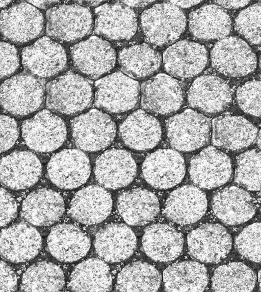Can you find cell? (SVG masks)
Here are the masks:
<instances>
[{"mask_svg": "<svg viewBox=\"0 0 261 292\" xmlns=\"http://www.w3.org/2000/svg\"><path fill=\"white\" fill-rule=\"evenodd\" d=\"M22 136L26 144L38 152H48L60 147L66 138L64 121L47 110H43L21 125Z\"/></svg>", "mask_w": 261, "mask_h": 292, "instance_id": "cell-9", "label": "cell"}, {"mask_svg": "<svg viewBox=\"0 0 261 292\" xmlns=\"http://www.w3.org/2000/svg\"><path fill=\"white\" fill-rule=\"evenodd\" d=\"M65 285L62 269L56 264L41 261L30 267L23 274L21 290L24 291H59Z\"/></svg>", "mask_w": 261, "mask_h": 292, "instance_id": "cell-40", "label": "cell"}, {"mask_svg": "<svg viewBox=\"0 0 261 292\" xmlns=\"http://www.w3.org/2000/svg\"><path fill=\"white\" fill-rule=\"evenodd\" d=\"M141 107L151 113L167 115L177 111L183 101L177 81L164 73L156 74L140 86Z\"/></svg>", "mask_w": 261, "mask_h": 292, "instance_id": "cell-12", "label": "cell"}, {"mask_svg": "<svg viewBox=\"0 0 261 292\" xmlns=\"http://www.w3.org/2000/svg\"><path fill=\"white\" fill-rule=\"evenodd\" d=\"M205 267L197 261L185 260L174 263L163 272L167 291H203L208 284Z\"/></svg>", "mask_w": 261, "mask_h": 292, "instance_id": "cell-35", "label": "cell"}, {"mask_svg": "<svg viewBox=\"0 0 261 292\" xmlns=\"http://www.w3.org/2000/svg\"><path fill=\"white\" fill-rule=\"evenodd\" d=\"M71 127L75 145L89 152L108 147L114 140L116 132V125L111 117L95 109L74 118Z\"/></svg>", "mask_w": 261, "mask_h": 292, "instance_id": "cell-7", "label": "cell"}, {"mask_svg": "<svg viewBox=\"0 0 261 292\" xmlns=\"http://www.w3.org/2000/svg\"><path fill=\"white\" fill-rule=\"evenodd\" d=\"M240 108L246 113L260 117V82L252 80L240 86L236 92Z\"/></svg>", "mask_w": 261, "mask_h": 292, "instance_id": "cell-44", "label": "cell"}, {"mask_svg": "<svg viewBox=\"0 0 261 292\" xmlns=\"http://www.w3.org/2000/svg\"><path fill=\"white\" fill-rule=\"evenodd\" d=\"M94 22L90 10L76 4L55 6L46 13V34L62 42L73 43L89 35Z\"/></svg>", "mask_w": 261, "mask_h": 292, "instance_id": "cell-2", "label": "cell"}, {"mask_svg": "<svg viewBox=\"0 0 261 292\" xmlns=\"http://www.w3.org/2000/svg\"><path fill=\"white\" fill-rule=\"evenodd\" d=\"M260 271H259L258 273V281L259 283V287H260Z\"/></svg>", "mask_w": 261, "mask_h": 292, "instance_id": "cell-56", "label": "cell"}, {"mask_svg": "<svg viewBox=\"0 0 261 292\" xmlns=\"http://www.w3.org/2000/svg\"><path fill=\"white\" fill-rule=\"evenodd\" d=\"M162 280L161 274L152 265L136 261L125 266L119 273L116 289L119 291H156Z\"/></svg>", "mask_w": 261, "mask_h": 292, "instance_id": "cell-38", "label": "cell"}, {"mask_svg": "<svg viewBox=\"0 0 261 292\" xmlns=\"http://www.w3.org/2000/svg\"><path fill=\"white\" fill-rule=\"evenodd\" d=\"M94 105L109 113H122L134 109L139 100L138 81L117 71L95 81Z\"/></svg>", "mask_w": 261, "mask_h": 292, "instance_id": "cell-3", "label": "cell"}, {"mask_svg": "<svg viewBox=\"0 0 261 292\" xmlns=\"http://www.w3.org/2000/svg\"><path fill=\"white\" fill-rule=\"evenodd\" d=\"M96 254L109 262L123 261L134 253L137 239L133 230L123 224L112 223L100 229L94 240Z\"/></svg>", "mask_w": 261, "mask_h": 292, "instance_id": "cell-27", "label": "cell"}, {"mask_svg": "<svg viewBox=\"0 0 261 292\" xmlns=\"http://www.w3.org/2000/svg\"><path fill=\"white\" fill-rule=\"evenodd\" d=\"M117 207L125 222L133 226L150 223L160 211L157 197L149 191L141 188L121 193L117 199Z\"/></svg>", "mask_w": 261, "mask_h": 292, "instance_id": "cell-33", "label": "cell"}, {"mask_svg": "<svg viewBox=\"0 0 261 292\" xmlns=\"http://www.w3.org/2000/svg\"><path fill=\"white\" fill-rule=\"evenodd\" d=\"M17 210V204L12 195L0 188V227L12 221L16 216Z\"/></svg>", "mask_w": 261, "mask_h": 292, "instance_id": "cell-47", "label": "cell"}, {"mask_svg": "<svg viewBox=\"0 0 261 292\" xmlns=\"http://www.w3.org/2000/svg\"><path fill=\"white\" fill-rule=\"evenodd\" d=\"M205 194L198 187L185 185L173 191L165 202L164 214L173 222L189 225L197 222L207 209Z\"/></svg>", "mask_w": 261, "mask_h": 292, "instance_id": "cell-25", "label": "cell"}, {"mask_svg": "<svg viewBox=\"0 0 261 292\" xmlns=\"http://www.w3.org/2000/svg\"><path fill=\"white\" fill-rule=\"evenodd\" d=\"M191 107L207 114L220 113L226 109L232 99L230 89L222 79L213 75L197 78L188 92Z\"/></svg>", "mask_w": 261, "mask_h": 292, "instance_id": "cell-23", "label": "cell"}, {"mask_svg": "<svg viewBox=\"0 0 261 292\" xmlns=\"http://www.w3.org/2000/svg\"><path fill=\"white\" fill-rule=\"evenodd\" d=\"M201 1H170L168 2L178 8H187L201 2Z\"/></svg>", "mask_w": 261, "mask_h": 292, "instance_id": "cell-51", "label": "cell"}, {"mask_svg": "<svg viewBox=\"0 0 261 292\" xmlns=\"http://www.w3.org/2000/svg\"><path fill=\"white\" fill-rule=\"evenodd\" d=\"M19 65V57L15 46L0 41V79L11 75Z\"/></svg>", "mask_w": 261, "mask_h": 292, "instance_id": "cell-45", "label": "cell"}, {"mask_svg": "<svg viewBox=\"0 0 261 292\" xmlns=\"http://www.w3.org/2000/svg\"><path fill=\"white\" fill-rule=\"evenodd\" d=\"M112 207L111 195L103 188L92 185L77 192L72 198L69 214L79 222L96 224L103 221Z\"/></svg>", "mask_w": 261, "mask_h": 292, "instance_id": "cell-28", "label": "cell"}, {"mask_svg": "<svg viewBox=\"0 0 261 292\" xmlns=\"http://www.w3.org/2000/svg\"><path fill=\"white\" fill-rule=\"evenodd\" d=\"M186 22L182 11L170 3L154 5L141 16V27L146 41L159 46L177 40L184 32Z\"/></svg>", "mask_w": 261, "mask_h": 292, "instance_id": "cell-4", "label": "cell"}, {"mask_svg": "<svg viewBox=\"0 0 261 292\" xmlns=\"http://www.w3.org/2000/svg\"><path fill=\"white\" fill-rule=\"evenodd\" d=\"M22 63L33 74L40 77L54 76L66 66L65 48L58 42L44 36L21 51Z\"/></svg>", "mask_w": 261, "mask_h": 292, "instance_id": "cell-17", "label": "cell"}, {"mask_svg": "<svg viewBox=\"0 0 261 292\" xmlns=\"http://www.w3.org/2000/svg\"><path fill=\"white\" fill-rule=\"evenodd\" d=\"M215 4L225 8L238 9L247 5L249 1H215Z\"/></svg>", "mask_w": 261, "mask_h": 292, "instance_id": "cell-49", "label": "cell"}, {"mask_svg": "<svg viewBox=\"0 0 261 292\" xmlns=\"http://www.w3.org/2000/svg\"><path fill=\"white\" fill-rule=\"evenodd\" d=\"M260 4L256 3L242 10L236 18L234 28L251 44H260Z\"/></svg>", "mask_w": 261, "mask_h": 292, "instance_id": "cell-42", "label": "cell"}, {"mask_svg": "<svg viewBox=\"0 0 261 292\" xmlns=\"http://www.w3.org/2000/svg\"><path fill=\"white\" fill-rule=\"evenodd\" d=\"M163 61L165 70L171 76L190 78L204 69L207 52L202 45L185 40L169 47L164 52Z\"/></svg>", "mask_w": 261, "mask_h": 292, "instance_id": "cell-20", "label": "cell"}, {"mask_svg": "<svg viewBox=\"0 0 261 292\" xmlns=\"http://www.w3.org/2000/svg\"><path fill=\"white\" fill-rule=\"evenodd\" d=\"M47 243L51 254L65 262L76 261L85 256L91 242L88 235L75 226L61 224L52 227Z\"/></svg>", "mask_w": 261, "mask_h": 292, "instance_id": "cell-31", "label": "cell"}, {"mask_svg": "<svg viewBox=\"0 0 261 292\" xmlns=\"http://www.w3.org/2000/svg\"><path fill=\"white\" fill-rule=\"evenodd\" d=\"M42 238L36 228L24 223H15L0 232V254L13 262H23L39 253Z\"/></svg>", "mask_w": 261, "mask_h": 292, "instance_id": "cell-21", "label": "cell"}, {"mask_svg": "<svg viewBox=\"0 0 261 292\" xmlns=\"http://www.w3.org/2000/svg\"><path fill=\"white\" fill-rule=\"evenodd\" d=\"M41 172L39 160L30 151H14L0 160V181L11 189L32 187L39 179Z\"/></svg>", "mask_w": 261, "mask_h": 292, "instance_id": "cell-24", "label": "cell"}, {"mask_svg": "<svg viewBox=\"0 0 261 292\" xmlns=\"http://www.w3.org/2000/svg\"><path fill=\"white\" fill-rule=\"evenodd\" d=\"M189 28L192 35L198 39L221 40L229 34L231 21L222 8L207 5L189 14Z\"/></svg>", "mask_w": 261, "mask_h": 292, "instance_id": "cell-34", "label": "cell"}, {"mask_svg": "<svg viewBox=\"0 0 261 292\" xmlns=\"http://www.w3.org/2000/svg\"><path fill=\"white\" fill-rule=\"evenodd\" d=\"M121 72L135 79L148 77L158 71L162 57L160 54L145 43L123 48L118 55Z\"/></svg>", "mask_w": 261, "mask_h": 292, "instance_id": "cell-36", "label": "cell"}, {"mask_svg": "<svg viewBox=\"0 0 261 292\" xmlns=\"http://www.w3.org/2000/svg\"><path fill=\"white\" fill-rule=\"evenodd\" d=\"M232 172L229 157L212 146L202 149L190 162V178L202 189H212L224 185L230 178Z\"/></svg>", "mask_w": 261, "mask_h": 292, "instance_id": "cell-14", "label": "cell"}, {"mask_svg": "<svg viewBox=\"0 0 261 292\" xmlns=\"http://www.w3.org/2000/svg\"><path fill=\"white\" fill-rule=\"evenodd\" d=\"M119 132L126 146L138 151L153 148L162 135L159 121L143 110L130 114L120 124Z\"/></svg>", "mask_w": 261, "mask_h": 292, "instance_id": "cell-29", "label": "cell"}, {"mask_svg": "<svg viewBox=\"0 0 261 292\" xmlns=\"http://www.w3.org/2000/svg\"><path fill=\"white\" fill-rule=\"evenodd\" d=\"M11 2V1H0V8L6 7Z\"/></svg>", "mask_w": 261, "mask_h": 292, "instance_id": "cell-54", "label": "cell"}, {"mask_svg": "<svg viewBox=\"0 0 261 292\" xmlns=\"http://www.w3.org/2000/svg\"><path fill=\"white\" fill-rule=\"evenodd\" d=\"M184 239L180 232L166 224H153L144 230L142 246L146 254L154 261L168 262L181 254Z\"/></svg>", "mask_w": 261, "mask_h": 292, "instance_id": "cell-30", "label": "cell"}, {"mask_svg": "<svg viewBox=\"0 0 261 292\" xmlns=\"http://www.w3.org/2000/svg\"><path fill=\"white\" fill-rule=\"evenodd\" d=\"M212 205L215 215L227 225L247 222L253 217L256 210L249 193L234 185L217 192L212 198Z\"/></svg>", "mask_w": 261, "mask_h": 292, "instance_id": "cell-26", "label": "cell"}, {"mask_svg": "<svg viewBox=\"0 0 261 292\" xmlns=\"http://www.w3.org/2000/svg\"><path fill=\"white\" fill-rule=\"evenodd\" d=\"M44 26L42 14L26 2L14 4L0 13V31L8 40L18 43L32 40Z\"/></svg>", "mask_w": 261, "mask_h": 292, "instance_id": "cell-13", "label": "cell"}, {"mask_svg": "<svg viewBox=\"0 0 261 292\" xmlns=\"http://www.w3.org/2000/svg\"><path fill=\"white\" fill-rule=\"evenodd\" d=\"M46 107L56 113L72 115L88 108L94 99L92 82L68 71L46 85Z\"/></svg>", "mask_w": 261, "mask_h": 292, "instance_id": "cell-1", "label": "cell"}, {"mask_svg": "<svg viewBox=\"0 0 261 292\" xmlns=\"http://www.w3.org/2000/svg\"><path fill=\"white\" fill-rule=\"evenodd\" d=\"M256 283V275L245 264L232 262L218 267L212 278V289L215 291H252Z\"/></svg>", "mask_w": 261, "mask_h": 292, "instance_id": "cell-39", "label": "cell"}, {"mask_svg": "<svg viewBox=\"0 0 261 292\" xmlns=\"http://www.w3.org/2000/svg\"><path fill=\"white\" fill-rule=\"evenodd\" d=\"M65 211L62 197L50 189H40L30 193L21 208L23 218L38 226H49L58 221Z\"/></svg>", "mask_w": 261, "mask_h": 292, "instance_id": "cell-32", "label": "cell"}, {"mask_svg": "<svg viewBox=\"0 0 261 292\" xmlns=\"http://www.w3.org/2000/svg\"><path fill=\"white\" fill-rule=\"evenodd\" d=\"M73 67L89 78L95 79L115 66L116 53L107 40L96 36L80 41L70 48Z\"/></svg>", "mask_w": 261, "mask_h": 292, "instance_id": "cell-8", "label": "cell"}, {"mask_svg": "<svg viewBox=\"0 0 261 292\" xmlns=\"http://www.w3.org/2000/svg\"><path fill=\"white\" fill-rule=\"evenodd\" d=\"M18 137V128L16 121L0 114V153L10 149Z\"/></svg>", "mask_w": 261, "mask_h": 292, "instance_id": "cell-46", "label": "cell"}, {"mask_svg": "<svg viewBox=\"0 0 261 292\" xmlns=\"http://www.w3.org/2000/svg\"><path fill=\"white\" fill-rule=\"evenodd\" d=\"M256 140L257 142V146L258 147L259 149H260V131L257 133V137L256 138Z\"/></svg>", "mask_w": 261, "mask_h": 292, "instance_id": "cell-55", "label": "cell"}, {"mask_svg": "<svg viewBox=\"0 0 261 292\" xmlns=\"http://www.w3.org/2000/svg\"><path fill=\"white\" fill-rule=\"evenodd\" d=\"M137 172L136 162L126 150L112 149L99 155L95 162L94 174L102 187L117 189L128 185Z\"/></svg>", "mask_w": 261, "mask_h": 292, "instance_id": "cell-19", "label": "cell"}, {"mask_svg": "<svg viewBox=\"0 0 261 292\" xmlns=\"http://www.w3.org/2000/svg\"><path fill=\"white\" fill-rule=\"evenodd\" d=\"M16 275L7 263L0 261V291H14L17 289Z\"/></svg>", "mask_w": 261, "mask_h": 292, "instance_id": "cell-48", "label": "cell"}, {"mask_svg": "<svg viewBox=\"0 0 261 292\" xmlns=\"http://www.w3.org/2000/svg\"><path fill=\"white\" fill-rule=\"evenodd\" d=\"M112 283L108 265L101 259L90 258L75 268L68 287L73 291H109L111 289Z\"/></svg>", "mask_w": 261, "mask_h": 292, "instance_id": "cell-37", "label": "cell"}, {"mask_svg": "<svg viewBox=\"0 0 261 292\" xmlns=\"http://www.w3.org/2000/svg\"><path fill=\"white\" fill-rule=\"evenodd\" d=\"M214 146L230 151H239L256 140L257 128L243 117L223 115L211 122Z\"/></svg>", "mask_w": 261, "mask_h": 292, "instance_id": "cell-22", "label": "cell"}, {"mask_svg": "<svg viewBox=\"0 0 261 292\" xmlns=\"http://www.w3.org/2000/svg\"><path fill=\"white\" fill-rule=\"evenodd\" d=\"M29 3L32 4L39 8L45 9L48 5H51L53 3L57 2V1H27Z\"/></svg>", "mask_w": 261, "mask_h": 292, "instance_id": "cell-52", "label": "cell"}, {"mask_svg": "<svg viewBox=\"0 0 261 292\" xmlns=\"http://www.w3.org/2000/svg\"><path fill=\"white\" fill-rule=\"evenodd\" d=\"M44 91L43 84L37 78L27 73L17 74L0 86V104L13 115L26 116L40 108Z\"/></svg>", "mask_w": 261, "mask_h": 292, "instance_id": "cell-6", "label": "cell"}, {"mask_svg": "<svg viewBox=\"0 0 261 292\" xmlns=\"http://www.w3.org/2000/svg\"><path fill=\"white\" fill-rule=\"evenodd\" d=\"M118 2L96 8L93 32L110 41L128 40L136 33L137 18L132 8Z\"/></svg>", "mask_w": 261, "mask_h": 292, "instance_id": "cell-15", "label": "cell"}, {"mask_svg": "<svg viewBox=\"0 0 261 292\" xmlns=\"http://www.w3.org/2000/svg\"><path fill=\"white\" fill-rule=\"evenodd\" d=\"M147 182L154 188L168 189L183 179L186 173L184 157L176 150L161 149L145 158L142 166Z\"/></svg>", "mask_w": 261, "mask_h": 292, "instance_id": "cell-16", "label": "cell"}, {"mask_svg": "<svg viewBox=\"0 0 261 292\" xmlns=\"http://www.w3.org/2000/svg\"><path fill=\"white\" fill-rule=\"evenodd\" d=\"M189 254L202 262L218 263L229 254L232 246L230 234L218 223L203 224L187 236Z\"/></svg>", "mask_w": 261, "mask_h": 292, "instance_id": "cell-11", "label": "cell"}, {"mask_svg": "<svg viewBox=\"0 0 261 292\" xmlns=\"http://www.w3.org/2000/svg\"><path fill=\"white\" fill-rule=\"evenodd\" d=\"M168 141L175 149L191 152L206 145L211 138L210 118L193 110L186 109L166 121Z\"/></svg>", "mask_w": 261, "mask_h": 292, "instance_id": "cell-5", "label": "cell"}, {"mask_svg": "<svg viewBox=\"0 0 261 292\" xmlns=\"http://www.w3.org/2000/svg\"><path fill=\"white\" fill-rule=\"evenodd\" d=\"M237 251L248 260L260 262V223H253L245 228L236 237Z\"/></svg>", "mask_w": 261, "mask_h": 292, "instance_id": "cell-43", "label": "cell"}, {"mask_svg": "<svg viewBox=\"0 0 261 292\" xmlns=\"http://www.w3.org/2000/svg\"><path fill=\"white\" fill-rule=\"evenodd\" d=\"M121 3L129 7H144L153 2V1H119Z\"/></svg>", "mask_w": 261, "mask_h": 292, "instance_id": "cell-50", "label": "cell"}, {"mask_svg": "<svg viewBox=\"0 0 261 292\" xmlns=\"http://www.w3.org/2000/svg\"><path fill=\"white\" fill-rule=\"evenodd\" d=\"M234 182L251 191L260 189V152L251 149L239 155L237 159Z\"/></svg>", "mask_w": 261, "mask_h": 292, "instance_id": "cell-41", "label": "cell"}, {"mask_svg": "<svg viewBox=\"0 0 261 292\" xmlns=\"http://www.w3.org/2000/svg\"><path fill=\"white\" fill-rule=\"evenodd\" d=\"M47 171L50 180L56 186L63 189H73L83 184L89 177V159L81 150L64 149L51 157Z\"/></svg>", "mask_w": 261, "mask_h": 292, "instance_id": "cell-18", "label": "cell"}, {"mask_svg": "<svg viewBox=\"0 0 261 292\" xmlns=\"http://www.w3.org/2000/svg\"><path fill=\"white\" fill-rule=\"evenodd\" d=\"M87 3H89L88 4L92 6H96L97 5H98L99 4H100L101 2H102V1H86Z\"/></svg>", "mask_w": 261, "mask_h": 292, "instance_id": "cell-53", "label": "cell"}, {"mask_svg": "<svg viewBox=\"0 0 261 292\" xmlns=\"http://www.w3.org/2000/svg\"><path fill=\"white\" fill-rule=\"evenodd\" d=\"M214 68L230 77H241L253 72L256 66L255 54L248 44L236 36L220 40L211 52Z\"/></svg>", "mask_w": 261, "mask_h": 292, "instance_id": "cell-10", "label": "cell"}]
</instances>
